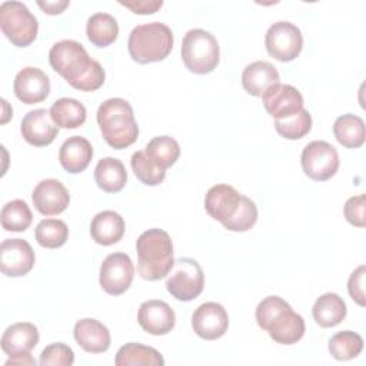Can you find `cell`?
Returning <instances> with one entry per match:
<instances>
[{"label":"cell","mask_w":366,"mask_h":366,"mask_svg":"<svg viewBox=\"0 0 366 366\" xmlns=\"http://www.w3.org/2000/svg\"><path fill=\"white\" fill-rule=\"evenodd\" d=\"M365 266L360 264L357 269H355L349 277L347 282V290L350 297L359 305V306H365Z\"/></svg>","instance_id":"40"},{"label":"cell","mask_w":366,"mask_h":366,"mask_svg":"<svg viewBox=\"0 0 366 366\" xmlns=\"http://www.w3.org/2000/svg\"><path fill=\"white\" fill-rule=\"evenodd\" d=\"M6 366L10 365H23V366H30V365H36L34 357H31V355H19V356H11L6 363Z\"/></svg>","instance_id":"43"},{"label":"cell","mask_w":366,"mask_h":366,"mask_svg":"<svg viewBox=\"0 0 366 366\" xmlns=\"http://www.w3.org/2000/svg\"><path fill=\"white\" fill-rule=\"evenodd\" d=\"M136 250L139 274L149 282L166 277L174 264L172 239L162 229L153 227L143 232L137 237Z\"/></svg>","instance_id":"4"},{"label":"cell","mask_w":366,"mask_h":366,"mask_svg":"<svg viewBox=\"0 0 366 366\" xmlns=\"http://www.w3.org/2000/svg\"><path fill=\"white\" fill-rule=\"evenodd\" d=\"M192 327L202 339L216 340L222 337L229 327L227 312L220 303L206 302L193 312Z\"/></svg>","instance_id":"14"},{"label":"cell","mask_w":366,"mask_h":366,"mask_svg":"<svg viewBox=\"0 0 366 366\" xmlns=\"http://www.w3.org/2000/svg\"><path fill=\"white\" fill-rule=\"evenodd\" d=\"M182 60L192 73L207 74L213 71L220 60L216 37L203 29L189 30L182 41Z\"/></svg>","instance_id":"6"},{"label":"cell","mask_w":366,"mask_h":366,"mask_svg":"<svg viewBox=\"0 0 366 366\" xmlns=\"http://www.w3.org/2000/svg\"><path fill=\"white\" fill-rule=\"evenodd\" d=\"M262 102L266 112L274 119H287L303 109V96L300 92L290 86L277 83L262 94Z\"/></svg>","instance_id":"13"},{"label":"cell","mask_w":366,"mask_h":366,"mask_svg":"<svg viewBox=\"0 0 366 366\" xmlns=\"http://www.w3.org/2000/svg\"><path fill=\"white\" fill-rule=\"evenodd\" d=\"M267 53L279 61L295 60L303 49V36L297 26L290 21L273 23L264 36Z\"/></svg>","instance_id":"10"},{"label":"cell","mask_w":366,"mask_h":366,"mask_svg":"<svg viewBox=\"0 0 366 366\" xmlns=\"http://www.w3.org/2000/svg\"><path fill=\"white\" fill-rule=\"evenodd\" d=\"M333 133L336 140L347 149H357L363 146L366 139L365 122L352 113L342 114L333 124Z\"/></svg>","instance_id":"27"},{"label":"cell","mask_w":366,"mask_h":366,"mask_svg":"<svg viewBox=\"0 0 366 366\" xmlns=\"http://www.w3.org/2000/svg\"><path fill=\"white\" fill-rule=\"evenodd\" d=\"M363 350V339L352 330H342L329 339V352L336 360H350Z\"/></svg>","instance_id":"33"},{"label":"cell","mask_w":366,"mask_h":366,"mask_svg":"<svg viewBox=\"0 0 366 366\" xmlns=\"http://www.w3.org/2000/svg\"><path fill=\"white\" fill-rule=\"evenodd\" d=\"M34 236L40 246L57 249L66 243L69 237V227L60 219H43L36 226Z\"/></svg>","instance_id":"34"},{"label":"cell","mask_w":366,"mask_h":366,"mask_svg":"<svg viewBox=\"0 0 366 366\" xmlns=\"http://www.w3.org/2000/svg\"><path fill=\"white\" fill-rule=\"evenodd\" d=\"M256 322L280 345L297 343L306 330L303 317L279 296H267L257 305Z\"/></svg>","instance_id":"2"},{"label":"cell","mask_w":366,"mask_h":366,"mask_svg":"<svg viewBox=\"0 0 366 366\" xmlns=\"http://www.w3.org/2000/svg\"><path fill=\"white\" fill-rule=\"evenodd\" d=\"M256 220H257L256 203L242 194L236 213L223 226L232 232H246L254 226Z\"/></svg>","instance_id":"37"},{"label":"cell","mask_w":366,"mask_h":366,"mask_svg":"<svg viewBox=\"0 0 366 366\" xmlns=\"http://www.w3.org/2000/svg\"><path fill=\"white\" fill-rule=\"evenodd\" d=\"M312 313L313 319L320 327H333L346 317L347 307L339 295L330 292L316 299Z\"/></svg>","instance_id":"26"},{"label":"cell","mask_w":366,"mask_h":366,"mask_svg":"<svg viewBox=\"0 0 366 366\" xmlns=\"http://www.w3.org/2000/svg\"><path fill=\"white\" fill-rule=\"evenodd\" d=\"M242 194L229 184H214L204 196V209L210 217L224 224L236 213Z\"/></svg>","instance_id":"19"},{"label":"cell","mask_w":366,"mask_h":366,"mask_svg":"<svg viewBox=\"0 0 366 366\" xmlns=\"http://www.w3.org/2000/svg\"><path fill=\"white\" fill-rule=\"evenodd\" d=\"M97 124L106 143L117 150L132 146L139 136L130 103L122 97L103 102L97 110Z\"/></svg>","instance_id":"3"},{"label":"cell","mask_w":366,"mask_h":366,"mask_svg":"<svg viewBox=\"0 0 366 366\" xmlns=\"http://www.w3.org/2000/svg\"><path fill=\"white\" fill-rule=\"evenodd\" d=\"M34 252L23 239H6L0 244V270L10 277L27 274L34 266Z\"/></svg>","instance_id":"12"},{"label":"cell","mask_w":366,"mask_h":366,"mask_svg":"<svg viewBox=\"0 0 366 366\" xmlns=\"http://www.w3.org/2000/svg\"><path fill=\"white\" fill-rule=\"evenodd\" d=\"M365 203H366V196L363 193L359 196H352L346 200L343 212H345L346 220L350 224H353L356 227H365V224H366Z\"/></svg>","instance_id":"39"},{"label":"cell","mask_w":366,"mask_h":366,"mask_svg":"<svg viewBox=\"0 0 366 366\" xmlns=\"http://www.w3.org/2000/svg\"><path fill=\"white\" fill-rule=\"evenodd\" d=\"M70 1L69 0H57V1H37V6L47 14L50 16H56L60 14L66 10V7H69Z\"/></svg>","instance_id":"42"},{"label":"cell","mask_w":366,"mask_h":366,"mask_svg":"<svg viewBox=\"0 0 366 366\" xmlns=\"http://www.w3.org/2000/svg\"><path fill=\"white\" fill-rule=\"evenodd\" d=\"M144 152L154 164L166 170L179 159L180 146L170 136H156L146 144Z\"/></svg>","instance_id":"31"},{"label":"cell","mask_w":366,"mask_h":366,"mask_svg":"<svg viewBox=\"0 0 366 366\" xmlns=\"http://www.w3.org/2000/svg\"><path fill=\"white\" fill-rule=\"evenodd\" d=\"M122 6L130 9L136 14H153L162 6V0H144V1H120Z\"/></svg>","instance_id":"41"},{"label":"cell","mask_w":366,"mask_h":366,"mask_svg":"<svg viewBox=\"0 0 366 366\" xmlns=\"http://www.w3.org/2000/svg\"><path fill=\"white\" fill-rule=\"evenodd\" d=\"M90 234L96 243L112 246L123 237L124 220L114 210H103L93 217L90 223Z\"/></svg>","instance_id":"24"},{"label":"cell","mask_w":366,"mask_h":366,"mask_svg":"<svg viewBox=\"0 0 366 366\" xmlns=\"http://www.w3.org/2000/svg\"><path fill=\"white\" fill-rule=\"evenodd\" d=\"M276 67L264 60L247 64L242 73V86L252 96H262L267 89L280 83Z\"/></svg>","instance_id":"22"},{"label":"cell","mask_w":366,"mask_h":366,"mask_svg":"<svg viewBox=\"0 0 366 366\" xmlns=\"http://www.w3.org/2000/svg\"><path fill=\"white\" fill-rule=\"evenodd\" d=\"M94 180L106 193L120 192L127 180L124 164L114 157H103L94 167Z\"/></svg>","instance_id":"25"},{"label":"cell","mask_w":366,"mask_h":366,"mask_svg":"<svg viewBox=\"0 0 366 366\" xmlns=\"http://www.w3.org/2000/svg\"><path fill=\"white\" fill-rule=\"evenodd\" d=\"M114 363L116 366H129V365L162 366L164 365V359L154 347L132 342V343H126L117 350Z\"/></svg>","instance_id":"30"},{"label":"cell","mask_w":366,"mask_h":366,"mask_svg":"<svg viewBox=\"0 0 366 366\" xmlns=\"http://www.w3.org/2000/svg\"><path fill=\"white\" fill-rule=\"evenodd\" d=\"M13 90L16 97L26 104L40 103L50 93V80L43 70L29 66L16 74Z\"/></svg>","instance_id":"15"},{"label":"cell","mask_w":366,"mask_h":366,"mask_svg":"<svg viewBox=\"0 0 366 366\" xmlns=\"http://www.w3.org/2000/svg\"><path fill=\"white\" fill-rule=\"evenodd\" d=\"M0 220L3 229L7 232H24L31 224L33 214L24 200L16 199L3 206Z\"/></svg>","instance_id":"32"},{"label":"cell","mask_w":366,"mask_h":366,"mask_svg":"<svg viewBox=\"0 0 366 366\" xmlns=\"http://www.w3.org/2000/svg\"><path fill=\"white\" fill-rule=\"evenodd\" d=\"M39 343V330L30 322H19L9 326L3 336L0 346L6 355L19 356L29 355Z\"/></svg>","instance_id":"20"},{"label":"cell","mask_w":366,"mask_h":366,"mask_svg":"<svg viewBox=\"0 0 366 366\" xmlns=\"http://www.w3.org/2000/svg\"><path fill=\"white\" fill-rule=\"evenodd\" d=\"M137 322L144 332L154 336H162L172 332L176 325V316L173 309L166 302L152 299L140 305Z\"/></svg>","instance_id":"16"},{"label":"cell","mask_w":366,"mask_h":366,"mask_svg":"<svg viewBox=\"0 0 366 366\" xmlns=\"http://www.w3.org/2000/svg\"><path fill=\"white\" fill-rule=\"evenodd\" d=\"M300 162L305 174L316 182L329 180L339 169L337 150L323 140H315L306 144Z\"/></svg>","instance_id":"9"},{"label":"cell","mask_w":366,"mask_h":366,"mask_svg":"<svg viewBox=\"0 0 366 366\" xmlns=\"http://www.w3.org/2000/svg\"><path fill=\"white\" fill-rule=\"evenodd\" d=\"M73 335L77 345L89 353H103L110 347V332L96 319L86 317L77 320Z\"/></svg>","instance_id":"21"},{"label":"cell","mask_w":366,"mask_h":366,"mask_svg":"<svg viewBox=\"0 0 366 366\" xmlns=\"http://www.w3.org/2000/svg\"><path fill=\"white\" fill-rule=\"evenodd\" d=\"M39 363L41 366H71L74 363V353L71 347L61 342L51 343L41 350Z\"/></svg>","instance_id":"38"},{"label":"cell","mask_w":366,"mask_h":366,"mask_svg":"<svg viewBox=\"0 0 366 366\" xmlns=\"http://www.w3.org/2000/svg\"><path fill=\"white\" fill-rule=\"evenodd\" d=\"M20 132L29 144L43 147L57 137L59 127L53 122L50 112L46 109H36L23 117Z\"/></svg>","instance_id":"18"},{"label":"cell","mask_w":366,"mask_h":366,"mask_svg":"<svg viewBox=\"0 0 366 366\" xmlns=\"http://www.w3.org/2000/svg\"><path fill=\"white\" fill-rule=\"evenodd\" d=\"M93 157L90 142L81 136L69 137L59 150V162L69 173H80L86 170Z\"/></svg>","instance_id":"23"},{"label":"cell","mask_w":366,"mask_h":366,"mask_svg":"<svg viewBox=\"0 0 366 366\" xmlns=\"http://www.w3.org/2000/svg\"><path fill=\"white\" fill-rule=\"evenodd\" d=\"M274 129L276 132L289 140H297L305 137L310 129H312V116L306 109H302L296 114L282 119V120H274Z\"/></svg>","instance_id":"36"},{"label":"cell","mask_w":366,"mask_h":366,"mask_svg":"<svg viewBox=\"0 0 366 366\" xmlns=\"http://www.w3.org/2000/svg\"><path fill=\"white\" fill-rule=\"evenodd\" d=\"M130 164L133 169L134 176L147 186H157L160 184L166 177V170L160 169L157 164H154L144 150L134 152L130 159Z\"/></svg>","instance_id":"35"},{"label":"cell","mask_w":366,"mask_h":366,"mask_svg":"<svg viewBox=\"0 0 366 366\" xmlns=\"http://www.w3.org/2000/svg\"><path fill=\"white\" fill-rule=\"evenodd\" d=\"M49 61L56 73L80 92H94L104 83V69L76 40L54 43L49 51Z\"/></svg>","instance_id":"1"},{"label":"cell","mask_w":366,"mask_h":366,"mask_svg":"<svg viewBox=\"0 0 366 366\" xmlns=\"http://www.w3.org/2000/svg\"><path fill=\"white\" fill-rule=\"evenodd\" d=\"M173 33L169 26L152 21L136 26L127 40L130 57L140 64L164 60L173 49Z\"/></svg>","instance_id":"5"},{"label":"cell","mask_w":366,"mask_h":366,"mask_svg":"<svg viewBox=\"0 0 366 366\" xmlns=\"http://www.w3.org/2000/svg\"><path fill=\"white\" fill-rule=\"evenodd\" d=\"M203 287L204 273L197 260L192 257H180L174 260L166 279V289L174 299L190 302L203 292Z\"/></svg>","instance_id":"8"},{"label":"cell","mask_w":366,"mask_h":366,"mask_svg":"<svg viewBox=\"0 0 366 366\" xmlns=\"http://www.w3.org/2000/svg\"><path fill=\"white\" fill-rule=\"evenodd\" d=\"M87 39L97 47H107L116 41L119 34V24L109 13H94L89 17L86 24Z\"/></svg>","instance_id":"29"},{"label":"cell","mask_w":366,"mask_h":366,"mask_svg":"<svg viewBox=\"0 0 366 366\" xmlns=\"http://www.w3.org/2000/svg\"><path fill=\"white\" fill-rule=\"evenodd\" d=\"M0 27L11 44L27 47L37 37L39 23L24 3L11 0L0 6Z\"/></svg>","instance_id":"7"},{"label":"cell","mask_w":366,"mask_h":366,"mask_svg":"<svg viewBox=\"0 0 366 366\" xmlns=\"http://www.w3.org/2000/svg\"><path fill=\"white\" fill-rule=\"evenodd\" d=\"M133 277L134 266L130 256L126 253H110L100 266V286L106 293L112 296H119L124 293L130 287Z\"/></svg>","instance_id":"11"},{"label":"cell","mask_w":366,"mask_h":366,"mask_svg":"<svg viewBox=\"0 0 366 366\" xmlns=\"http://www.w3.org/2000/svg\"><path fill=\"white\" fill-rule=\"evenodd\" d=\"M50 116L57 127L77 129L86 122V107L76 99L61 97L50 107Z\"/></svg>","instance_id":"28"},{"label":"cell","mask_w":366,"mask_h":366,"mask_svg":"<svg viewBox=\"0 0 366 366\" xmlns=\"http://www.w3.org/2000/svg\"><path fill=\"white\" fill-rule=\"evenodd\" d=\"M31 199L39 213L43 216H53L66 210L70 202V194L61 182L56 179H44L34 187Z\"/></svg>","instance_id":"17"}]
</instances>
